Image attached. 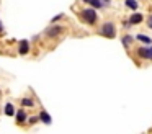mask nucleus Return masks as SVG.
<instances>
[{"label":"nucleus","mask_w":152,"mask_h":134,"mask_svg":"<svg viewBox=\"0 0 152 134\" xmlns=\"http://www.w3.org/2000/svg\"><path fill=\"white\" fill-rule=\"evenodd\" d=\"M126 7H128V8H131V10H136L137 8V2H136V0H126Z\"/></svg>","instance_id":"14"},{"label":"nucleus","mask_w":152,"mask_h":134,"mask_svg":"<svg viewBox=\"0 0 152 134\" xmlns=\"http://www.w3.org/2000/svg\"><path fill=\"white\" fill-rule=\"evenodd\" d=\"M132 41H134V38H132L131 34H124V36L121 38V42H123V46H124V48H129Z\"/></svg>","instance_id":"9"},{"label":"nucleus","mask_w":152,"mask_h":134,"mask_svg":"<svg viewBox=\"0 0 152 134\" xmlns=\"http://www.w3.org/2000/svg\"><path fill=\"white\" fill-rule=\"evenodd\" d=\"M149 59L152 61V46H149Z\"/></svg>","instance_id":"18"},{"label":"nucleus","mask_w":152,"mask_h":134,"mask_svg":"<svg viewBox=\"0 0 152 134\" xmlns=\"http://www.w3.org/2000/svg\"><path fill=\"white\" fill-rule=\"evenodd\" d=\"M136 38H137L141 42H144V44H151V42H152V39L149 38V36H145V34H137Z\"/></svg>","instance_id":"13"},{"label":"nucleus","mask_w":152,"mask_h":134,"mask_svg":"<svg viewBox=\"0 0 152 134\" xmlns=\"http://www.w3.org/2000/svg\"><path fill=\"white\" fill-rule=\"evenodd\" d=\"M5 114H7V116H13V114H15V106L12 103L5 105Z\"/></svg>","instance_id":"11"},{"label":"nucleus","mask_w":152,"mask_h":134,"mask_svg":"<svg viewBox=\"0 0 152 134\" xmlns=\"http://www.w3.org/2000/svg\"><path fill=\"white\" fill-rule=\"evenodd\" d=\"M137 56L141 59H149V48H144V46H142V48H139L137 49Z\"/></svg>","instance_id":"10"},{"label":"nucleus","mask_w":152,"mask_h":134,"mask_svg":"<svg viewBox=\"0 0 152 134\" xmlns=\"http://www.w3.org/2000/svg\"><path fill=\"white\" fill-rule=\"evenodd\" d=\"M4 31V25H2V23H0V33Z\"/></svg>","instance_id":"21"},{"label":"nucleus","mask_w":152,"mask_h":134,"mask_svg":"<svg viewBox=\"0 0 152 134\" xmlns=\"http://www.w3.org/2000/svg\"><path fill=\"white\" fill-rule=\"evenodd\" d=\"M79 15H80V18H82V21H85L87 25H95V23L98 21V13H96V8H93V7L80 10Z\"/></svg>","instance_id":"1"},{"label":"nucleus","mask_w":152,"mask_h":134,"mask_svg":"<svg viewBox=\"0 0 152 134\" xmlns=\"http://www.w3.org/2000/svg\"><path fill=\"white\" fill-rule=\"evenodd\" d=\"M82 2H85V3H88L90 7H93V8H103L105 7V3L102 2V0H82Z\"/></svg>","instance_id":"7"},{"label":"nucleus","mask_w":152,"mask_h":134,"mask_svg":"<svg viewBox=\"0 0 152 134\" xmlns=\"http://www.w3.org/2000/svg\"><path fill=\"white\" fill-rule=\"evenodd\" d=\"M18 52H20L21 56H26L28 52H30V42L28 41H20V44H18Z\"/></svg>","instance_id":"4"},{"label":"nucleus","mask_w":152,"mask_h":134,"mask_svg":"<svg viewBox=\"0 0 152 134\" xmlns=\"http://www.w3.org/2000/svg\"><path fill=\"white\" fill-rule=\"evenodd\" d=\"M21 106L23 108H31V106H34V101L31 100V98H23V100H21Z\"/></svg>","instance_id":"12"},{"label":"nucleus","mask_w":152,"mask_h":134,"mask_svg":"<svg viewBox=\"0 0 152 134\" xmlns=\"http://www.w3.org/2000/svg\"><path fill=\"white\" fill-rule=\"evenodd\" d=\"M147 26H149V28L152 29V15H151V16H149V18H147Z\"/></svg>","instance_id":"16"},{"label":"nucleus","mask_w":152,"mask_h":134,"mask_svg":"<svg viewBox=\"0 0 152 134\" xmlns=\"http://www.w3.org/2000/svg\"><path fill=\"white\" fill-rule=\"evenodd\" d=\"M142 20H144V16H142L141 13H132V15L129 16V23H131V25H139Z\"/></svg>","instance_id":"6"},{"label":"nucleus","mask_w":152,"mask_h":134,"mask_svg":"<svg viewBox=\"0 0 152 134\" xmlns=\"http://www.w3.org/2000/svg\"><path fill=\"white\" fill-rule=\"evenodd\" d=\"M100 33H102L105 38H115V36H116V26H115V23H113V21H105L102 25Z\"/></svg>","instance_id":"2"},{"label":"nucleus","mask_w":152,"mask_h":134,"mask_svg":"<svg viewBox=\"0 0 152 134\" xmlns=\"http://www.w3.org/2000/svg\"><path fill=\"white\" fill-rule=\"evenodd\" d=\"M62 16H64V15H57V16H54V18H53V23H56V21H59V20H61V18H62Z\"/></svg>","instance_id":"17"},{"label":"nucleus","mask_w":152,"mask_h":134,"mask_svg":"<svg viewBox=\"0 0 152 134\" xmlns=\"http://www.w3.org/2000/svg\"><path fill=\"white\" fill-rule=\"evenodd\" d=\"M38 118H39V121H43L44 124H51V121H53V118H51V116H49V114H48L44 110L39 113V116H38Z\"/></svg>","instance_id":"8"},{"label":"nucleus","mask_w":152,"mask_h":134,"mask_svg":"<svg viewBox=\"0 0 152 134\" xmlns=\"http://www.w3.org/2000/svg\"><path fill=\"white\" fill-rule=\"evenodd\" d=\"M38 121H39V118H38V116H31V118H28V124H30V126L36 124Z\"/></svg>","instance_id":"15"},{"label":"nucleus","mask_w":152,"mask_h":134,"mask_svg":"<svg viewBox=\"0 0 152 134\" xmlns=\"http://www.w3.org/2000/svg\"><path fill=\"white\" fill-rule=\"evenodd\" d=\"M123 26H124V28H129V26H131V23H129V21H124V23H123Z\"/></svg>","instance_id":"19"},{"label":"nucleus","mask_w":152,"mask_h":134,"mask_svg":"<svg viewBox=\"0 0 152 134\" xmlns=\"http://www.w3.org/2000/svg\"><path fill=\"white\" fill-rule=\"evenodd\" d=\"M102 2L105 3V7H108V5H110V2H111V0H102Z\"/></svg>","instance_id":"20"},{"label":"nucleus","mask_w":152,"mask_h":134,"mask_svg":"<svg viewBox=\"0 0 152 134\" xmlns=\"http://www.w3.org/2000/svg\"><path fill=\"white\" fill-rule=\"evenodd\" d=\"M62 31H64V26H59V25H54V23H53V25L44 31V34L49 36V38H56V36H59Z\"/></svg>","instance_id":"3"},{"label":"nucleus","mask_w":152,"mask_h":134,"mask_svg":"<svg viewBox=\"0 0 152 134\" xmlns=\"http://www.w3.org/2000/svg\"><path fill=\"white\" fill-rule=\"evenodd\" d=\"M15 118H17V123L18 124H23L25 121H26V111L21 108V110H18V111H15Z\"/></svg>","instance_id":"5"}]
</instances>
